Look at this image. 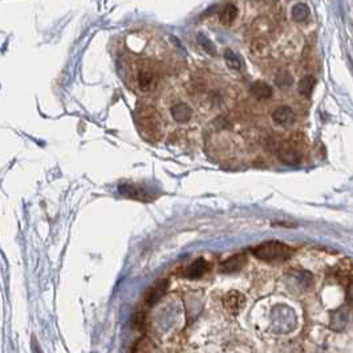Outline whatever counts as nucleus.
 Masks as SVG:
<instances>
[{
    "instance_id": "nucleus-12",
    "label": "nucleus",
    "mask_w": 353,
    "mask_h": 353,
    "mask_svg": "<svg viewBox=\"0 0 353 353\" xmlns=\"http://www.w3.org/2000/svg\"><path fill=\"white\" fill-rule=\"evenodd\" d=\"M225 60H226L227 65L231 68V69L239 70L242 66H243V60L239 57V55H237L235 52L231 51V49H226L225 51Z\"/></svg>"
},
{
    "instance_id": "nucleus-5",
    "label": "nucleus",
    "mask_w": 353,
    "mask_h": 353,
    "mask_svg": "<svg viewBox=\"0 0 353 353\" xmlns=\"http://www.w3.org/2000/svg\"><path fill=\"white\" fill-rule=\"evenodd\" d=\"M244 264H246V255L237 254L222 263V266H221V271L225 273L237 272V271H239V269L242 268Z\"/></svg>"
},
{
    "instance_id": "nucleus-20",
    "label": "nucleus",
    "mask_w": 353,
    "mask_h": 353,
    "mask_svg": "<svg viewBox=\"0 0 353 353\" xmlns=\"http://www.w3.org/2000/svg\"><path fill=\"white\" fill-rule=\"evenodd\" d=\"M31 346H32V353H43V350H41L40 345H39V342H37L35 336H32V344H31Z\"/></svg>"
},
{
    "instance_id": "nucleus-19",
    "label": "nucleus",
    "mask_w": 353,
    "mask_h": 353,
    "mask_svg": "<svg viewBox=\"0 0 353 353\" xmlns=\"http://www.w3.org/2000/svg\"><path fill=\"white\" fill-rule=\"evenodd\" d=\"M150 346L149 341L148 340H139L138 342H137V345H135L134 350H133V353H150L149 350H148V348Z\"/></svg>"
},
{
    "instance_id": "nucleus-3",
    "label": "nucleus",
    "mask_w": 353,
    "mask_h": 353,
    "mask_svg": "<svg viewBox=\"0 0 353 353\" xmlns=\"http://www.w3.org/2000/svg\"><path fill=\"white\" fill-rule=\"evenodd\" d=\"M118 191H120V194H122L124 197L130 198V199L145 200V202H149V200L152 199L149 193H148L145 189H142L141 186H137V185L124 183V185H121L120 187H118Z\"/></svg>"
},
{
    "instance_id": "nucleus-21",
    "label": "nucleus",
    "mask_w": 353,
    "mask_h": 353,
    "mask_svg": "<svg viewBox=\"0 0 353 353\" xmlns=\"http://www.w3.org/2000/svg\"><path fill=\"white\" fill-rule=\"evenodd\" d=\"M346 299H348V304H352V281L348 283V295H346Z\"/></svg>"
},
{
    "instance_id": "nucleus-18",
    "label": "nucleus",
    "mask_w": 353,
    "mask_h": 353,
    "mask_svg": "<svg viewBox=\"0 0 353 353\" xmlns=\"http://www.w3.org/2000/svg\"><path fill=\"white\" fill-rule=\"evenodd\" d=\"M198 41H199L202 48H203L207 53H210L211 56H214L215 53H217V49H215V45L213 44V41H210V39L204 36L203 33H198Z\"/></svg>"
},
{
    "instance_id": "nucleus-14",
    "label": "nucleus",
    "mask_w": 353,
    "mask_h": 353,
    "mask_svg": "<svg viewBox=\"0 0 353 353\" xmlns=\"http://www.w3.org/2000/svg\"><path fill=\"white\" fill-rule=\"evenodd\" d=\"M313 87H315V77L312 76H304L302 80L299 81V92L302 95L310 97L311 93L313 91Z\"/></svg>"
},
{
    "instance_id": "nucleus-10",
    "label": "nucleus",
    "mask_w": 353,
    "mask_h": 353,
    "mask_svg": "<svg viewBox=\"0 0 353 353\" xmlns=\"http://www.w3.org/2000/svg\"><path fill=\"white\" fill-rule=\"evenodd\" d=\"M206 268H207V262L203 258H199L190 264V267L186 271V276L190 277V279L200 277L204 273Z\"/></svg>"
},
{
    "instance_id": "nucleus-6",
    "label": "nucleus",
    "mask_w": 353,
    "mask_h": 353,
    "mask_svg": "<svg viewBox=\"0 0 353 353\" xmlns=\"http://www.w3.org/2000/svg\"><path fill=\"white\" fill-rule=\"evenodd\" d=\"M171 116L179 124H185L193 117V110L189 105H186L183 102H179V104H175L171 108Z\"/></svg>"
},
{
    "instance_id": "nucleus-9",
    "label": "nucleus",
    "mask_w": 353,
    "mask_h": 353,
    "mask_svg": "<svg viewBox=\"0 0 353 353\" xmlns=\"http://www.w3.org/2000/svg\"><path fill=\"white\" fill-rule=\"evenodd\" d=\"M250 92L254 97L258 100H267L272 96V88L263 81H256L250 88Z\"/></svg>"
},
{
    "instance_id": "nucleus-4",
    "label": "nucleus",
    "mask_w": 353,
    "mask_h": 353,
    "mask_svg": "<svg viewBox=\"0 0 353 353\" xmlns=\"http://www.w3.org/2000/svg\"><path fill=\"white\" fill-rule=\"evenodd\" d=\"M166 288H168V280L157 281L153 287L146 292V296H145L146 304H148V306H154V304H157V303L161 300V298L165 295Z\"/></svg>"
},
{
    "instance_id": "nucleus-13",
    "label": "nucleus",
    "mask_w": 353,
    "mask_h": 353,
    "mask_svg": "<svg viewBox=\"0 0 353 353\" xmlns=\"http://www.w3.org/2000/svg\"><path fill=\"white\" fill-rule=\"evenodd\" d=\"M310 16V8L306 3H298L292 8V18L295 22H304Z\"/></svg>"
},
{
    "instance_id": "nucleus-15",
    "label": "nucleus",
    "mask_w": 353,
    "mask_h": 353,
    "mask_svg": "<svg viewBox=\"0 0 353 353\" xmlns=\"http://www.w3.org/2000/svg\"><path fill=\"white\" fill-rule=\"evenodd\" d=\"M139 118H141V124L144 125V126L149 127V129H153V131L157 130L158 126H160L158 120H157L156 113L152 112V110H150V114H148L146 113V110H144V112L141 113V116H139Z\"/></svg>"
},
{
    "instance_id": "nucleus-17",
    "label": "nucleus",
    "mask_w": 353,
    "mask_h": 353,
    "mask_svg": "<svg viewBox=\"0 0 353 353\" xmlns=\"http://www.w3.org/2000/svg\"><path fill=\"white\" fill-rule=\"evenodd\" d=\"M154 75L152 72H148V70H144V72L139 73L138 76V84L142 89H149L153 84Z\"/></svg>"
},
{
    "instance_id": "nucleus-1",
    "label": "nucleus",
    "mask_w": 353,
    "mask_h": 353,
    "mask_svg": "<svg viewBox=\"0 0 353 353\" xmlns=\"http://www.w3.org/2000/svg\"><path fill=\"white\" fill-rule=\"evenodd\" d=\"M252 254L260 260L266 262H275V260H286L291 256L292 250L287 244L271 240V242H264L252 248Z\"/></svg>"
},
{
    "instance_id": "nucleus-8",
    "label": "nucleus",
    "mask_w": 353,
    "mask_h": 353,
    "mask_svg": "<svg viewBox=\"0 0 353 353\" xmlns=\"http://www.w3.org/2000/svg\"><path fill=\"white\" fill-rule=\"evenodd\" d=\"M279 158L281 162L290 165V166H295L302 162V154L296 149H291V148H281L279 152Z\"/></svg>"
},
{
    "instance_id": "nucleus-16",
    "label": "nucleus",
    "mask_w": 353,
    "mask_h": 353,
    "mask_svg": "<svg viewBox=\"0 0 353 353\" xmlns=\"http://www.w3.org/2000/svg\"><path fill=\"white\" fill-rule=\"evenodd\" d=\"M292 83H294V79H292V76L288 72H279L276 75V77H275V84H276L277 87H291Z\"/></svg>"
},
{
    "instance_id": "nucleus-7",
    "label": "nucleus",
    "mask_w": 353,
    "mask_h": 353,
    "mask_svg": "<svg viewBox=\"0 0 353 353\" xmlns=\"http://www.w3.org/2000/svg\"><path fill=\"white\" fill-rule=\"evenodd\" d=\"M294 117H295L294 110L287 105L279 106V108L275 109V112L272 113V120L275 121L277 125L291 124L292 121H294Z\"/></svg>"
},
{
    "instance_id": "nucleus-11",
    "label": "nucleus",
    "mask_w": 353,
    "mask_h": 353,
    "mask_svg": "<svg viewBox=\"0 0 353 353\" xmlns=\"http://www.w3.org/2000/svg\"><path fill=\"white\" fill-rule=\"evenodd\" d=\"M237 16H238L237 6L233 3H229L222 8V11H221V14H219V20H221V23L225 24V26H230V24L237 19Z\"/></svg>"
},
{
    "instance_id": "nucleus-2",
    "label": "nucleus",
    "mask_w": 353,
    "mask_h": 353,
    "mask_svg": "<svg viewBox=\"0 0 353 353\" xmlns=\"http://www.w3.org/2000/svg\"><path fill=\"white\" fill-rule=\"evenodd\" d=\"M244 303H246V298L238 291H230L223 298V306L231 315H238L244 307Z\"/></svg>"
}]
</instances>
